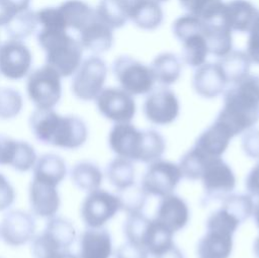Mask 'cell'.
Here are the masks:
<instances>
[{
	"instance_id": "7c38bea8",
	"label": "cell",
	"mask_w": 259,
	"mask_h": 258,
	"mask_svg": "<svg viewBox=\"0 0 259 258\" xmlns=\"http://www.w3.org/2000/svg\"><path fill=\"white\" fill-rule=\"evenodd\" d=\"M180 105L176 94L166 86L153 89L146 97L143 112L147 120L156 125H167L176 120Z\"/></svg>"
},
{
	"instance_id": "4fadbf2b",
	"label": "cell",
	"mask_w": 259,
	"mask_h": 258,
	"mask_svg": "<svg viewBox=\"0 0 259 258\" xmlns=\"http://www.w3.org/2000/svg\"><path fill=\"white\" fill-rule=\"evenodd\" d=\"M145 142V130L141 131L131 122L115 123L108 134L110 150L117 156L141 162Z\"/></svg>"
},
{
	"instance_id": "cb8c5ba5",
	"label": "cell",
	"mask_w": 259,
	"mask_h": 258,
	"mask_svg": "<svg viewBox=\"0 0 259 258\" xmlns=\"http://www.w3.org/2000/svg\"><path fill=\"white\" fill-rule=\"evenodd\" d=\"M259 17V10L249 0H230L224 4L223 18L232 31L248 32Z\"/></svg>"
},
{
	"instance_id": "ffe728a7",
	"label": "cell",
	"mask_w": 259,
	"mask_h": 258,
	"mask_svg": "<svg viewBox=\"0 0 259 258\" xmlns=\"http://www.w3.org/2000/svg\"><path fill=\"white\" fill-rule=\"evenodd\" d=\"M113 39V28L102 21L97 14L78 31V40L82 48L94 54H102L110 50Z\"/></svg>"
},
{
	"instance_id": "7dc6e473",
	"label": "cell",
	"mask_w": 259,
	"mask_h": 258,
	"mask_svg": "<svg viewBox=\"0 0 259 258\" xmlns=\"http://www.w3.org/2000/svg\"><path fill=\"white\" fill-rule=\"evenodd\" d=\"M148 254L143 247L126 241L117 248L115 258H148Z\"/></svg>"
},
{
	"instance_id": "ac0fdd59",
	"label": "cell",
	"mask_w": 259,
	"mask_h": 258,
	"mask_svg": "<svg viewBox=\"0 0 259 258\" xmlns=\"http://www.w3.org/2000/svg\"><path fill=\"white\" fill-rule=\"evenodd\" d=\"M189 207L177 194L171 193L160 198L155 219L174 234L186 227L189 222Z\"/></svg>"
},
{
	"instance_id": "1f68e13d",
	"label": "cell",
	"mask_w": 259,
	"mask_h": 258,
	"mask_svg": "<svg viewBox=\"0 0 259 258\" xmlns=\"http://www.w3.org/2000/svg\"><path fill=\"white\" fill-rule=\"evenodd\" d=\"M70 178L77 188L90 192L100 187L103 180V174L95 163L90 161H80L71 168Z\"/></svg>"
},
{
	"instance_id": "bcb514c9",
	"label": "cell",
	"mask_w": 259,
	"mask_h": 258,
	"mask_svg": "<svg viewBox=\"0 0 259 258\" xmlns=\"http://www.w3.org/2000/svg\"><path fill=\"white\" fill-rule=\"evenodd\" d=\"M15 200V190L8 179L0 173V211L8 209Z\"/></svg>"
},
{
	"instance_id": "3957f363",
	"label": "cell",
	"mask_w": 259,
	"mask_h": 258,
	"mask_svg": "<svg viewBox=\"0 0 259 258\" xmlns=\"http://www.w3.org/2000/svg\"><path fill=\"white\" fill-rule=\"evenodd\" d=\"M39 47L46 53V64L53 67L61 77H69L82 63L83 48L67 30L40 28L36 35Z\"/></svg>"
},
{
	"instance_id": "f35d334b",
	"label": "cell",
	"mask_w": 259,
	"mask_h": 258,
	"mask_svg": "<svg viewBox=\"0 0 259 258\" xmlns=\"http://www.w3.org/2000/svg\"><path fill=\"white\" fill-rule=\"evenodd\" d=\"M221 206L243 224L253 214L255 203L249 194L231 193L222 200Z\"/></svg>"
},
{
	"instance_id": "44dd1931",
	"label": "cell",
	"mask_w": 259,
	"mask_h": 258,
	"mask_svg": "<svg viewBox=\"0 0 259 258\" xmlns=\"http://www.w3.org/2000/svg\"><path fill=\"white\" fill-rule=\"evenodd\" d=\"M205 234L198 241V258H230L233 252L234 234L220 228L205 227Z\"/></svg>"
},
{
	"instance_id": "f6af8a7d",
	"label": "cell",
	"mask_w": 259,
	"mask_h": 258,
	"mask_svg": "<svg viewBox=\"0 0 259 258\" xmlns=\"http://www.w3.org/2000/svg\"><path fill=\"white\" fill-rule=\"evenodd\" d=\"M248 33L246 53L251 63L259 65V17L248 31Z\"/></svg>"
},
{
	"instance_id": "816d5d0a",
	"label": "cell",
	"mask_w": 259,
	"mask_h": 258,
	"mask_svg": "<svg viewBox=\"0 0 259 258\" xmlns=\"http://www.w3.org/2000/svg\"><path fill=\"white\" fill-rule=\"evenodd\" d=\"M253 253L256 258H259V236L255 239L253 243Z\"/></svg>"
},
{
	"instance_id": "f907efd6",
	"label": "cell",
	"mask_w": 259,
	"mask_h": 258,
	"mask_svg": "<svg viewBox=\"0 0 259 258\" xmlns=\"http://www.w3.org/2000/svg\"><path fill=\"white\" fill-rule=\"evenodd\" d=\"M254 217V221H255V224L257 226V228L259 229V200L256 202L255 206H254V210H253V214Z\"/></svg>"
},
{
	"instance_id": "7a4b0ae2",
	"label": "cell",
	"mask_w": 259,
	"mask_h": 258,
	"mask_svg": "<svg viewBox=\"0 0 259 258\" xmlns=\"http://www.w3.org/2000/svg\"><path fill=\"white\" fill-rule=\"evenodd\" d=\"M34 138L44 145L75 150L88 138L85 121L73 114L62 115L54 109H35L28 120Z\"/></svg>"
},
{
	"instance_id": "83f0119b",
	"label": "cell",
	"mask_w": 259,
	"mask_h": 258,
	"mask_svg": "<svg viewBox=\"0 0 259 258\" xmlns=\"http://www.w3.org/2000/svg\"><path fill=\"white\" fill-rule=\"evenodd\" d=\"M150 69L155 81L167 87L174 84L179 79L182 64L176 55L172 53H162L152 61Z\"/></svg>"
},
{
	"instance_id": "ba28073f",
	"label": "cell",
	"mask_w": 259,
	"mask_h": 258,
	"mask_svg": "<svg viewBox=\"0 0 259 258\" xmlns=\"http://www.w3.org/2000/svg\"><path fill=\"white\" fill-rule=\"evenodd\" d=\"M119 210L121 204L118 195L98 188L88 192L83 199L80 217L87 228H102Z\"/></svg>"
},
{
	"instance_id": "e0dca14e",
	"label": "cell",
	"mask_w": 259,
	"mask_h": 258,
	"mask_svg": "<svg viewBox=\"0 0 259 258\" xmlns=\"http://www.w3.org/2000/svg\"><path fill=\"white\" fill-rule=\"evenodd\" d=\"M28 201L31 212L42 219L55 217L61 205L58 186L31 179L28 187Z\"/></svg>"
},
{
	"instance_id": "8992f818",
	"label": "cell",
	"mask_w": 259,
	"mask_h": 258,
	"mask_svg": "<svg viewBox=\"0 0 259 258\" xmlns=\"http://www.w3.org/2000/svg\"><path fill=\"white\" fill-rule=\"evenodd\" d=\"M112 71L120 88L133 96L148 94L154 89L156 81L150 67L130 56L116 58Z\"/></svg>"
},
{
	"instance_id": "277c9868",
	"label": "cell",
	"mask_w": 259,
	"mask_h": 258,
	"mask_svg": "<svg viewBox=\"0 0 259 258\" xmlns=\"http://www.w3.org/2000/svg\"><path fill=\"white\" fill-rule=\"evenodd\" d=\"M73 224L64 218L53 217L47 222L42 232L31 242L33 258H59L69 252L76 241Z\"/></svg>"
},
{
	"instance_id": "7402d4cb",
	"label": "cell",
	"mask_w": 259,
	"mask_h": 258,
	"mask_svg": "<svg viewBox=\"0 0 259 258\" xmlns=\"http://www.w3.org/2000/svg\"><path fill=\"white\" fill-rule=\"evenodd\" d=\"M112 239L104 228H87L78 239L79 258H110Z\"/></svg>"
},
{
	"instance_id": "9a60e30c",
	"label": "cell",
	"mask_w": 259,
	"mask_h": 258,
	"mask_svg": "<svg viewBox=\"0 0 259 258\" xmlns=\"http://www.w3.org/2000/svg\"><path fill=\"white\" fill-rule=\"evenodd\" d=\"M31 64V52L21 40L9 39L0 46V73L5 78H24L29 73Z\"/></svg>"
},
{
	"instance_id": "d6986e66",
	"label": "cell",
	"mask_w": 259,
	"mask_h": 258,
	"mask_svg": "<svg viewBox=\"0 0 259 258\" xmlns=\"http://www.w3.org/2000/svg\"><path fill=\"white\" fill-rule=\"evenodd\" d=\"M228 84L226 76L219 63H204L197 67L193 78L194 91L204 98H215L221 95Z\"/></svg>"
},
{
	"instance_id": "d590c367",
	"label": "cell",
	"mask_w": 259,
	"mask_h": 258,
	"mask_svg": "<svg viewBox=\"0 0 259 258\" xmlns=\"http://www.w3.org/2000/svg\"><path fill=\"white\" fill-rule=\"evenodd\" d=\"M38 24L36 14L29 8L16 14L6 25L5 30L10 39L21 40L29 36Z\"/></svg>"
},
{
	"instance_id": "e575fe53",
	"label": "cell",
	"mask_w": 259,
	"mask_h": 258,
	"mask_svg": "<svg viewBox=\"0 0 259 258\" xmlns=\"http://www.w3.org/2000/svg\"><path fill=\"white\" fill-rule=\"evenodd\" d=\"M173 236L174 233L166 228L163 224L158 222L155 218L151 219V223L144 241V248L149 254L156 256L174 244Z\"/></svg>"
},
{
	"instance_id": "74e56055",
	"label": "cell",
	"mask_w": 259,
	"mask_h": 258,
	"mask_svg": "<svg viewBox=\"0 0 259 258\" xmlns=\"http://www.w3.org/2000/svg\"><path fill=\"white\" fill-rule=\"evenodd\" d=\"M150 223L151 219L146 217L143 212L127 214L123 224V233L127 242L144 248V241Z\"/></svg>"
},
{
	"instance_id": "836d02e7",
	"label": "cell",
	"mask_w": 259,
	"mask_h": 258,
	"mask_svg": "<svg viewBox=\"0 0 259 258\" xmlns=\"http://www.w3.org/2000/svg\"><path fill=\"white\" fill-rule=\"evenodd\" d=\"M106 177L117 191L135 184V167L131 160L116 157L106 167Z\"/></svg>"
},
{
	"instance_id": "11a10c76",
	"label": "cell",
	"mask_w": 259,
	"mask_h": 258,
	"mask_svg": "<svg viewBox=\"0 0 259 258\" xmlns=\"http://www.w3.org/2000/svg\"><path fill=\"white\" fill-rule=\"evenodd\" d=\"M156 1H158V2H162V1H167V0H156Z\"/></svg>"
},
{
	"instance_id": "4dcf8cb0",
	"label": "cell",
	"mask_w": 259,
	"mask_h": 258,
	"mask_svg": "<svg viewBox=\"0 0 259 258\" xmlns=\"http://www.w3.org/2000/svg\"><path fill=\"white\" fill-rule=\"evenodd\" d=\"M181 59L192 68H197L205 63L208 53L206 40L202 33V27L195 30L181 40Z\"/></svg>"
},
{
	"instance_id": "7bdbcfd3",
	"label": "cell",
	"mask_w": 259,
	"mask_h": 258,
	"mask_svg": "<svg viewBox=\"0 0 259 258\" xmlns=\"http://www.w3.org/2000/svg\"><path fill=\"white\" fill-rule=\"evenodd\" d=\"M30 0H0V26H5L16 14L29 8Z\"/></svg>"
},
{
	"instance_id": "5bb4252c",
	"label": "cell",
	"mask_w": 259,
	"mask_h": 258,
	"mask_svg": "<svg viewBox=\"0 0 259 258\" xmlns=\"http://www.w3.org/2000/svg\"><path fill=\"white\" fill-rule=\"evenodd\" d=\"M35 220L29 212L10 210L0 223V238L11 247H20L32 241L35 236Z\"/></svg>"
},
{
	"instance_id": "603a6c76",
	"label": "cell",
	"mask_w": 259,
	"mask_h": 258,
	"mask_svg": "<svg viewBox=\"0 0 259 258\" xmlns=\"http://www.w3.org/2000/svg\"><path fill=\"white\" fill-rule=\"evenodd\" d=\"M201 22L208 53L217 58L228 55L233 50V36L231 28L223 18V13L210 20Z\"/></svg>"
},
{
	"instance_id": "30bf717a",
	"label": "cell",
	"mask_w": 259,
	"mask_h": 258,
	"mask_svg": "<svg viewBox=\"0 0 259 258\" xmlns=\"http://www.w3.org/2000/svg\"><path fill=\"white\" fill-rule=\"evenodd\" d=\"M182 178L178 164L159 159L149 164L141 181L147 195L163 197L173 193Z\"/></svg>"
},
{
	"instance_id": "ab89813d",
	"label": "cell",
	"mask_w": 259,
	"mask_h": 258,
	"mask_svg": "<svg viewBox=\"0 0 259 258\" xmlns=\"http://www.w3.org/2000/svg\"><path fill=\"white\" fill-rule=\"evenodd\" d=\"M224 4L223 0H187L182 6L201 21H207L223 13Z\"/></svg>"
},
{
	"instance_id": "8fae6325",
	"label": "cell",
	"mask_w": 259,
	"mask_h": 258,
	"mask_svg": "<svg viewBox=\"0 0 259 258\" xmlns=\"http://www.w3.org/2000/svg\"><path fill=\"white\" fill-rule=\"evenodd\" d=\"M98 111L107 119L119 123L131 122L136 115V101L120 87L103 88L95 98Z\"/></svg>"
},
{
	"instance_id": "f546056e",
	"label": "cell",
	"mask_w": 259,
	"mask_h": 258,
	"mask_svg": "<svg viewBox=\"0 0 259 258\" xmlns=\"http://www.w3.org/2000/svg\"><path fill=\"white\" fill-rule=\"evenodd\" d=\"M163 18L162 7L156 0H139L130 15V20L146 30L158 28L162 24Z\"/></svg>"
},
{
	"instance_id": "484cf974",
	"label": "cell",
	"mask_w": 259,
	"mask_h": 258,
	"mask_svg": "<svg viewBox=\"0 0 259 258\" xmlns=\"http://www.w3.org/2000/svg\"><path fill=\"white\" fill-rule=\"evenodd\" d=\"M32 173V179L58 186L66 177V162L59 155L44 154L36 159Z\"/></svg>"
},
{
	"instance_id": "9c48e42d",
	"label": "cell",
	"mask_w": 259,
	"mask_h": 258,
	"mask_svg": "<svg viewBox=\"0 0 259 258\" xmlns=\"http://www.w3.org/2000/svg\"><path fill=\"white\" fill-rule=\"evenodd\" d=\"M204 199L207 201L224 199L236 186V177L231 166L222 157H210L200 176Z\"/></svg>"
},
{
	"instance_id": "60d3db41",
	"label": "cell",
	"mask_w": 259,
	"mask_h": 258,
	"mask_svg": "<svg viewBox=\"0 0 259 258\" xmlns=\"http://www.w3.org/2000/svg\"><path fill=\"white\" fill-rule=\"evenodd\" d=\"M23 107V99L19 91L9 88H0V119L7 120L17 116Z\"/></svg>"
},
{
	"instance_id": "f1b7e54d",
	"label": "cell",
	"mask_w": 259,
	"mask_h": 258,
	"mask_svg": "<svg viewBox=\"0 0 259 258\" xmlns=\"http://www.w3.org/2000/svg\"><path fill=\"white\" fill-rule=\"evenodd\" d=\"M68 29L77 32L85 26L96 14L87 2L83 0H66L58 6Z\"/></svg>"
},
{
	"instance_id": "db71d44e",
	"label": "cell",
	"mask_w": 259,
	"mask_h": 258,
	"mask_svg": "<svg viewBox=\"0 0 259 258\" xmlns=\"http://www.w3.org/2000/svg\"><path fill=\"white\" fill-rule=\"evenodd\" d=\"M179 1H180V3H181V5H182V4H183V3H185V2H186V1H187V0H179Z\"/></svg>"
},
{
	"instance_id": "d4e9b609",
	"label": "cell",
	"mask_w": 259,
	"mask_h": 258,
	"mask_svg": "<svg viewBox=\"0 0 259 258\" xmlns=\"http://www.w3.org/2000/svg\"><path fill=\"white\" fill-rule=\"evenodd\" d=\"M234 137L220 121L214 120L196 139L194 147L208 157H222Z\"/></svg>"
},
{
	"instance_id": "5b68a950",
	"label": "cell",
	"mask_w": 259,
	"mask_h": 258,
	"mask_svg": "<svg viewBox=\"0 0 259 258\" xmlns=\"http://www.w3.org/2000/svg\"><path fill=\"white\" fill-rule=\"evenodd\" d=\"M60 74L46 64L32 71L26 82V92L37 109H53L62 96Z\"/></svg>"
},
{
	"instance_id": "2e32d148",
	"label": "cell",
	"mask_w": 259,
	"mask_h": 258,
	"mask_svg": "<svg viewBox=\"0 0 259 258\" xmlns=\"http://www.w3.org/2000/svg\"><path fill=\"white\" fill-rule=\"evenodd\" d=\"M33 147L25 141L0 136V165L10 166L18 172L32 169L36 161Z\"/></svg>"
},
{
	"instance_id": "4316f807",
	"label": "cell",
	"mask_w": 259,
	"mask_h": 258,
	"mask_svg": "<svg viewBox=\"0 0 259 258\" xmlns=\"http://www.w3.org/2000/svg\"><path fill=\"white\" fill-rule=\"evenodd\" d=\"M139 0H100L95 11L97 16L111 28H120L130 19V15Z\"/></svg>"
},
{
	"instance_id": "ee69618b",
	"label": "cell",
	"mask_w": 259,
	"mask_h": 258,
	"mask_svg": "<svg viewBox=\"0 0 259 258\" xmlns=\"http://www.w3.org/2000/svg\"><path fill=\"white\" fill-rule=\"evenodd\" d=\"M242 149L251 159L259 160V128H249L243 133Z\"/></svg>"
},
{
	"instance_id": "681fc988",
	"label": "cell",
	"mask_w": 259,
	"mask_h": 258,
	"mask_svg": "<svg viewBox=\"0 0 259 258\" xmlns=\"http://www.w3.org/2000/svg\"><path fill=\"white\" fill-rule=\"evenodd\" d=\"M154 257L155 258H184V255L181 252V250L178 247H176L175 244H173Z\"/></svg>"
},
{
	"instance_id": "d6a6232c",
	"label": "cell",
	"mask_w": 259,
	"mask_h": 258,
	"mask_svg": "<svg viewBox=\"0 0 259 258\" xmlns=\"http://www.w3.org/2000/svg\"><path fill=\"white\" fill-rule=\"evenodd\" d=\"M222 68L227 82L235 84L241 81L250 73L251 61L244 51H231L228 55L219 58L217 61Z\"/></svg>"
},
{
	"instance_id": "52a82bcc",
	"label": "cell",
	"mask_w": 259,
	"mask_h": 258,
	"mask_svg": "<svg viewBox=\"0 0 259 258\" xmlns=\"http://www.w3.org/2000/svg\"><path fill=\"white\" fill-rule=\"evenodd\" d=\"M106 75L107 67L100 57L86 58L74 74L71 84L73 94L83 101L95 100L103 89Z\"/></svg>"
},
{
	"instance_id": "8d00e7d4",
	"label": "cell",
	"mask_w": 259,
	"mask_h": 258,
	"mask_svg": "<svg viewBox=\"0 0 259 258\" xmlns=\"http://www.w3.org/2000/svg\"><path fill=\"white\" fill-rule=\"evenodd\" d=\"M208 158L210 157L206 156L204 153L193 146L181 157L178 163L182 178L193 181L199 180Z\"/></svg>"
},
{
	"instance_id": "6da1fadb",
	"label": "cell",
	"mask_w": 259,
	"mask_h": 258,
	"mask_svg": "<svg viewBox=\"0 0 259 258\" xmlns=\"http://www.w3.org/2000/svg\"><path fill=\"white\" fill-rule=\"evenodd\" d=\"M215 120L236 137L259 120V75L249 74L224 92L223 107Z\"/></svg>"
},
{
	"instance_id": "c3c4849f",
	"label": "cell",
	"mask_w": 259,
	"mask_h": 258,
	"mask_svg": "<svg viewBox=\"0 0 259 258\" xmlns=\"http://www.w3.org/2000/svg\"><path fill=\"white\" fill-rule=\"evenodd\" d=\"M245 187L249 195L259 198V162L249 171L245 180Z\"/></svg>"
},
{
	"instance_id": "f5cc1de1",
	"label": "cell",
	"mask_w": 259,
	"mask_h": 258,
	"mask_svg": "<svg viewBox=\"0 0 259 258\" xmlns=\"http://www.w3.org/2000/svg\"><path fill=\"white\" fill-rule=\"evenodd\" d=\"M59 258H79V257L76 254H73L72 252H69V253H67V254H65V255H63Z\"/></svg>"
},
{
	"instance_id": "b9f144b4",
	"label": "cell",
	"mask_w": 259,
	"mask_h": 258,
	"mask_svg": "<svg viewBox=\"0 0 259 258\" xmlns=\"http://www.w3.org/2000/svg\"><path fill=\"white\" fill-rule=\"evenodd\" d=\"M117 195L120 200L121 210H124L127 214L142 212L148 196L141 185L137 186L135 184L128 188L117 191Z\"/></svg>"
}]
</instances>
